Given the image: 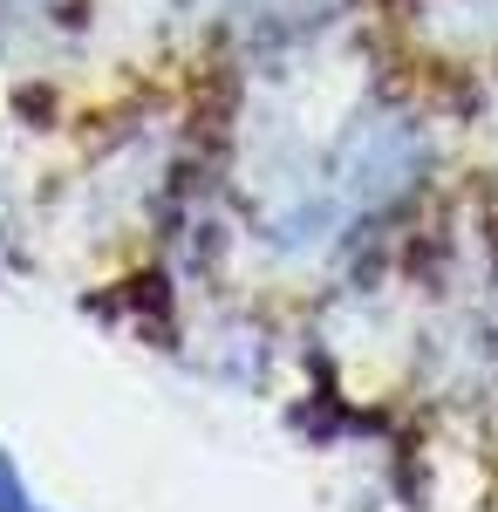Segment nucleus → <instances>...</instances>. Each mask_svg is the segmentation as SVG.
<instances>
[{
  "instance_id": "nucleus-1",
  "label": "nucleus",
  "mask_w": 498,
  "mask_h": 512,
  "mask_svg": "<svg viewBox=\"0 0 498 512\" xmlns=\"http://www.w3.org/2000/svg\"><path fill=\"white\" fill-rule=\"evenodd\" d=\"M0 512H48V506H35V492L21 485V472H14L7 451H0Z\"/></svg>"
},
{
  "instance_id": "nucleus-2",
  "label": "nucleus",
  "mask_w": 498,
  "mask_h": 512,
  "mask_svg": "<svg viewBox=\"0 0 498 512\" xmlns=\"http://www.w3.org/2000/svg\"><path fill=\"white\" fill-rule=\"evenodd\" d=\"M7 226H14V212H7V185H0V233H7Z\"/></svg>"
}]
</instances>
